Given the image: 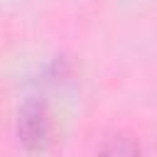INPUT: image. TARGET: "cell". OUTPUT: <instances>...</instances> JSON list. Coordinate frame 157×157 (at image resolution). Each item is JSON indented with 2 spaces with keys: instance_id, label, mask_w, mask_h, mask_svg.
<instances>
[{
  "instance_id": "2",
  "label": "cell",
  "mask_w": 157,
  "mask_h": 157,
  "mask_svg": "<svg viewBox=\"0 0 157 157\" xmlns=\"http://www.w3.org/2000/svg\"><path fill=\"white\" fill-rule=\"evenodd\" d=\"M98 157H140V150H137V145H135L130 137L115 135V137H110L108 142H103Z\"/></svg>"
},
{
  "instance_id": "1",
  "label": "cell",
  "mask_w": 157,
  "mask_h": 157,
  "mask_svg": "<svg viewBox=\"0 0 157 157\" xmlns=\"http://www.w3.org/2000/svg\"><path fill=\"white\" fill-rule=\"evenodd\" d=\"M49 135V120L42 105H27L20 115V140L29 150H42L47 145Z\"/></svg>"
}]
</instances>
